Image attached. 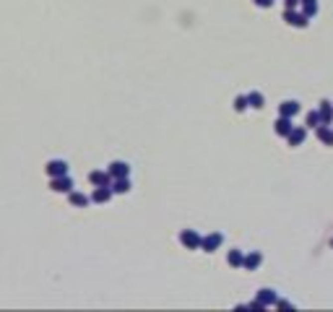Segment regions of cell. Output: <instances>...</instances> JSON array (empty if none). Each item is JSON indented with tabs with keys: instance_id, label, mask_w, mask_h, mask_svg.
Instances as JSON below:
<instances>
[{
	"instance_id": "4fadbf2b",
	"label": "cell",
	"mask_w": 333,
	"mask_h": 312,
	"mask_svg": "<svg viewBox=\"0 0 333 312\" xmlns=\"http://www.w3.org/2000/svg\"><path fill=\"white\" fill-rule=\"evenodd\" d=\"M276 292H273V289H260V292H258V302L263 305V307H273V305H276Z\"/></svg>"
},
{
	"instance_id": "277c9868",
	"label": "cell",
	"mask_w": 333,
	"mask_h": 312,
	"mask_svg": "<svg viewBox=\"0 0 333 312\" xmlns=\"http://www.w3.org/2000/svg\"><path fill=\"white\" fill-rule=\"evenodd\" d=\"M89 182L94 185V188H112V175L110 172H89Z\"/></svg>"
},
{
	"instance_id": "d4e9b609",
	"label": "cell",
	"mask_w": 333,
	"mask_h": 312,
	"mask_svg": "<svg viewBox=\"0 0 333 312\" xmlns=\"http://www.w3.org/2000/svg\"><path fill=\"white\" fill-rule=\"evenodd\" d=\"M300 3H302V0H284V5H286V8H297Z\"/></svg>"
},
{
	"instance_id": "9a60e30c",
	"label": "cell",
	"mask_w": 333,
	"mask_h": 312,
	"mask_svg": "<svg viewBox=\"0 0 333 312\" xmlns=\"http://www.w3.org/2000/svg\"><path fill=\"white\" fill-rule=\"evenodd\" d=\"M68 201H71V206H76V208H86L91 198L84 195V193H78V190H71V193H68Z\"/></svg>"
},
{
	"instance_id": "7402d4cb",
	"label": "cell",
	"mask_w": 333,
	"mask_h": 312,
	"mask_svg": "<svg viewBox=\"0 0 333 312\" xmlns=\"http://www.w3.org/2000/svg\"><path fill=\"white\" fill-rule=\"evenodd\" d=\"M250 107V104H247V97H237L234 99V112H245Z\"/></svg>"
},
{
	"instance_id": "8fae6325",
	"label": "cell",
	"mask_w": 333,
	"mask_h": 312,
	"mask_svg": "<svg viewBox=\"0 0 333 312\" xmlns=\"http://www.w3.org/2000/svg\"><path fill=\"white\" fill-rule=\"evenodd\" d=\"M292 128H294L292 117H281V114H279V120L273 122V130H276V135H284V138L292 133Z\"/></svg>"
},
{
	"instance_id": "44dd1931",
	"label": "cell",
	"mask_w": 333,
	"mask_h": 312,
	"mask_svg": "<svg viewBox=\"0 0 333 312\" xmlns=\"http://www.w3.org/2000/svg\"><path fill=\"white\" fill-rule=\"evenodd\" d=\"M318 125H320V114H318V109L307 112V114H305V128H307V130H315Z\"/></svg>"
},
{
	"instance_id": "ba28073f",
	"label": "cell",
	"mask_w": 333,
	"mask_h": 312,
	"mask_svg": "<svg viewBox=\"0 0 333 312\" xmlns=\"http://www.w3.org/2000/svg\"><path fill=\"white\" fill-rule=\"evenodd\" d=\"M305 138H307V128H305V125H294V128H292V133L289 135H286V141H289V146H302L305 143Z\"/></svg>"
},
{
	"instance_id": "9c48e42d",
	"label": "cell",
	"mask_w": 333,
	"mask_h": 312,
	"mask_svg": "<svg viewBox=\"0 0 333 312\" xmlns=\"http://www.w3.org/2000/svg\"><path fill=\"white\" fill-rule=\"evenodd\" d=\"M318 114H320V125H331L333 122V102L323 99L318 104Z\"/></svg>"
},
{
	"instance_id": "5b68a950",
	"label": "cell",
	"mask_w": 333,
	"mask_h": 312,
	"mask_svg": "<svg viewBox=\"0 0 333 312\" xmlns=\"http://www.w3.org/2000/svg\"><path fill=\"white\" fill-rule=\"evenodd\" d=\"M44 172L50 175V180H52V177H60V175H68V161H63V159H52V161H47Z\"/></svg>"
},
{
	"instance_id": "3957f363",
	"label": "cell",
	"mask_w": 333,
	"mask_h": 312,
	"mask_svg": "<svg viewBox=\"0 0 333 312\" xmlns=\"http://www.w3.org/2000/svg\"><path fill=\"white\" fill-rule=\"evenodd\" d=\"M222 242H224V234L222 232H211L209 237L201 239V250L203 252H216V250L222 247Z\"/></svg>"
},
{
	"instance_id": "cb8c5ba5",
	"label": "cell",
	"mask_w": 333,
	"mask_h": 312,
	"mask_svg": "<svg viewBox=\"0 0 333 312\" xmlns=\"http://www.w3.org/2000/svg\"><path fill=\"white\" fill-rule=\"evenodd\" d=\"M276 307H279V310H292V305L284 302V299H276Z\"/></svg>"
},
{
	"instance_id": "52a82bcc",
	"label": "cell",
	"mask_w": 333,
	"mask_h": 312,
	"mask_svg": "<svg viewBox=\"0 0 333 312\" xmlns=\"http://www.w3.org/2000/svg\"><path fill=\"white\" fill-rule=\"evenodd\" d=\"M50 188L55 190V193H71L73 190V180L68 177V175H60V177H52V182H50Z\"/></svg>"
},
{
	"instance_id": "5bb4252c",
	"label": "cell",
	"mask_w": 333,
	"mask_h": 312,
	"mask_svg": "<svg viewBox=\"0 0 333 312\" xmlns=\"http://www.w3.org/2000/svg\"><path fill=\"white\" fill-rule=\"evenodd\" d=\"M112 188H94V193H91V203H110L112 198Z\"/></svg>"
},
{
	"instance_id": "2e32d148",
	"label": "cell",
	"mask_w": 333,
	"mask_h": 312,
	"mask_svg": "<svg viewBox=\"0 0 333 312\" xmlns=\"http://www.w3.org/2000/svg\"><path fill=\"white\" fill-rule=\"evenodd\" d=\"M260 263H263V255H260V252H250V255H245V260H242V268H245V271H255Z\"/></svg>"
},
{
	"instance_id": "7c38bea8",
	"label": "cell",
	"mask_w": 333,
	"mask_h": 312,
	"mask_svg": "<svg viewBox=\"0 0 333 312\" xmlns=\"http://www.w3.org/2000/svg\"><path fill=\"white\" fill-rule=\"evenodd\" d=\"M315 133H318V141L323 146H333V128L331 125H318Z\"/></svg>"
},
{
	"instance_id": "30bf717a",
	"label": "cell",
	"mask_w": 333,
	"mask_h": 312,
	"mask_svg": "<svg viewBox=\"0 0 333 312\" xmlns=\"http://www.w3.org/2000/svg\"><path fill=\"white\" fill-rule=\"evenodd\" d=\"M107 172L112 175V180H117V177H128V175H130V164H125V161H112Z\"/></svg>"
},
{
	"instance_id": "d6986e66",
	"label": "cell",
	"mask_w": 333,
	"mask_h": 312,
	"mask_svg": "<svg viewBox=\"0 0 333 312\" xmlns=\"http://www.w3.org/2000/svg\"><path fill=\"white\" fill-rule=\"evenodd\" d=\"M247 104L252 109H263V107H266V99H263L260 91H252V94H247Z\"/></svg>"
},
{
	"instance_id": "484cf974",
	"label": "cell",
	"mask_w": 333,
	"mask_h": 312,
	"mask_svg": "<svg viewBox=\"0 0 333 312\" xmlns=\"http://www.w3.org/2000/svg\"><path fill=\"white\" fill-rule=\"evenodd\" d=\"M331 245H333V242H331Z\"/></svg>"
},
{
	"instance_id": "8992f818",
	"label": "cell",
	"mask_w": 333,
	"mask_h": 312,
	"mask_svg": "<svg viewBox=\"0 0 333 312\" xmlns=\"http://www.w3.org/2000/svg\"><path fill=\"white\" fill-rule=\"evenodd\" d=\"M300 102H294V99H286V102H281L279 104V114H281V117H297V114H300Z\"/></svg>"
},
{
	"instance_id": "6da1fadb",
	"label": "cell",
	"mask_w": 333,
	"mask_h": 312,
	"mask_svg": "<svg viewBox=\"0 0 333 312\" xmlns=\"http://www.w3.org/2000/svg\"><path fill=\"white\" fill-rule=\"evenodd\" d=\"M284 21L289 26H294V29H305L307 24H310V18L302 13V10H297V8H286L284 10Z\"/></svg>"
},
{
	"instance_id": "7a4b0ae2",
	"label": "cell",
	"mask_w": 333,
	"mask_h": 312,
	"mask_svg": "<svg viewBox=\"0 0 333 312\" xmlns=\"http://www.w3.org/2000/svg\"><path fill=\"white\" fill-rule=\"evenodd\" d=\"M201 234L195 232V229H185V232H180V242L185 250H201Z\"/></svg>"
},
{
	"instance_id": "e0dca14e",
	"label": "cell",
	"mask_w": 333,
	"mask_h": 312,
	"mask_svg": "<svg viewBox=\"0 0 333 312\" xmlns=\"http://www.w3.org/2000/svg\"><path fill=\"white\" fill-rule=\"evenodd\" d=\"M112 193H117V195L130 193V180H128V177H117V180H112Z\"/></svg>"
},
{
	"instance_id": "603a6c76",
	"label": "cell",
	"mask_w": 333,
	"mask_h": 312,
	"mask_svg": "<svg viewBox=\"0 0 333 312\" xmlns=\"http://www.w3.org/2000/svg\"><path fill=\"white\" fill-rule=\"evenodd\" d=\"M252 3H255L258 8H271V5H273V0H252Z\"/></svg>"
},
{
	"instance_id": "ac0fdd59",
	"label": "cell",
	"mask_w": 333,
	"mask_h": 312,
	"mask_svg": "<svg viewBox=\"0 0 333 312\" xmlns=\"http://www.w3.org/2000/svg\"><path fill=\"white\" fill-rule=\"evenodd\" d=\"M242 260H245V252L242 250H229L226 263L232 265V268H242Z\"/></svg>"
},
{
	"instance_id": "ffe728a7",
	"label": "cell",
	"mask_w": 333,
	"mask_h": 312,
	"mask_svg": "<svg viewBox=\"0 0 333 312\" xmlns=\"http://www.w3.org/2000/svg\"><path fill=\"white\" fill-rule=\"evenodd\" d=\"M300 8H302V13H305L307 18L318 16V0H302V3H300Z\"/></svg>"
}]
</instances>
